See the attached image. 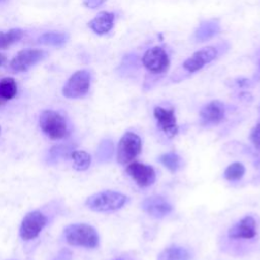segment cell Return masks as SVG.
Instances as JSON below:
<instances>
[{
	"label": "cell",
	"instance_id": "6da1fadb",
	"mask_svg": "<svg viewBox=\"0 0 260 260\" xmlns=\"http://www.w3.org/2000/svg\"><path fill=\"white\" fill-rule=\"evenodd\" d=\"M64 238L67 244L74 247L94 249L100 245V237L96 230L87 223H70L64 229Z\"/></svg>",
	"mask_w": 260,
	"mask_h": 260
},
{
	"label": "cell",
	"instance_id": "7a4b0ae2",
	"mask_svg": "<svg viewBox=\"0 0 260 260\" xmlns=\"http://www.w3.org/2000/svg\"><path fill=\"white\" fill-rule=\"evenodd\" d=\"M127 201L128 197L126 195L113 190H105L87 197L85 206L92 211L108 212L122 208Z\"/></svg>",
	"mask_w": 260,
	"mask_h": 260
},
{
	"label": "cell",
	"instance_id": "3957f363",
	"mask_svg": "<svg viewBox=\"0 0 260 260\" xmlns=\"http://www.w3.org/2000/svg\"><path fill=\"white\" fill-rule=\"evenodd\" d=\"M42 132L53 140H58L68 135V126L64 117L56 111L45 110L39 118Z\"/></svg>",
	"mask_w": 260,
	"mask_h": 260
},
{
	"label": "cell",
	"instance_id": "277c9868",
	"mask_svg": "<svg viewBox=\"0 0 260 260\" xmlns=\"http://www.w3.org/2000/svg\"><path fill=\"white\" fill-rule=\"evenodd\" d=\"M48 223L47 216L40 210L27 212L20 223L19 236L24 241H30L39 237Z\"/></svg>",
	"mask_w": 260,
	"mask_h": 260
},
{
	"label": "cell",
	"instance_id": "5b68a950",
	"mask_svg": "<svg viewBox=\"0 0 260 260\" xmlns=\"http://www.w3.org/2000/svg\"><path fill=\"white\" fill-rule=\"evenodd\" d=\"M141 147L140 137L133 132H126L118 142L117 161L120 165L129 164L140 153Z\"/></svg>",
	"mask_w": 260,
	"mask_h": 260
},
{
	"label": "cell",
	"instance_id": "8992f818",
	"mask_svg": "<svg viewBox=\"0 0 260 260\" xmlns=\"http://www.w3.org/2000/svg\"><path fill=\"white\" fill-rule=\"evenodd\" d=\"M90 87V73L87 70L74 72L62 88V93L67 99H79L84 96Z\"/></svg>",
	"mask_w": 260,
	"mask_h": 260
},
{
	"label": "cell",
	"instance_id": "52a82bcc",
	"mask_svg": "<svg viewBox=\"0 0 260 260\" xmlns=\"http://www.w3.org/2000/svg\"><path fill=\"white\" fill-rule=\"evenodd\" d=\"M143 66L151 73H164L170 66V59L161 47H152L144 53L142 57Z\"/></svg>",
	"mask_w": 260,
	"mask_h": 260
},
{
	"label": "cell",
	"instance_id": "ba28073f",
	"mask_svg": "<svg viewBox=\"0 0 260 260\" xmlns=\"http://www.w3.org/2000/svg\"><path fill=\"white\" fill-rule=\"evenodd\" d=\"M46 53L40 49H24L19 51L10 61V68L15 72L27 71L35 64L42 61Z\"/></svg>",
	"mask_w": 260,
	"mask_h": 260
},
{
	"label": "cell",
	"instance_id": "9c48e42d",
	"mask_svg": "<svg viewBox=\"0 0 260 260\" xmlns=\"http://www.w3.org/2000/svg\"><path fill=\"white\" fill-rule=\"evenodd\" d=\"M217 56V50L214 47H204L196 52H194L188 59L183 63V68L190 72L194 73L202 69L205 64L213 61Z\"/></svg>",
	"mask_w": 260,
	"mask_h": 260
},
{
	"label": "cell",
	"instance_id": "30bf717a",
	"mask_svg": "<svg viewBox=\"0 0 260 260\" xmlns=\"http://www.w3.org/2000/svg\"><path fill=\"white\" fill-rule=\"evenodd\" d=\"M142 209L151 217L162 218L172 212V204L160 195H152L145 198L141 203Z\"/></svg>",
	"mask_w": 260,
	"mask_h": 260
},
{
	"label": "cell",
	"instance_id": "8fae6325",
	"mask_svg": "<svg viewBox=\"0 0 260 260\" xmlns=\"http://www.w3.org/2000/svg\"><path fill=\"white\" fill-rule=\"evenodd\" d=\"M126 172L140 187H148L155 182V171L151 166L131 162L126 168Z\"/></svg>",
	"mask_w": 260,
	"mask_h": 260
},
{
	"label": "cell",
	"instance_id": "7c38bea8",
	"mask_svg": "<svg viewBox=\"0 0 260 260\" xmlns=\"http://www.w3.org/2000/svg\"><path fill=\"white\" fill-rule=\"evenodd\" d=\"M153 116L157 121L158 127L169 137H174L178 133V125L174 111L171 109H165L161 107H155L153 110Z\"/></svg>",
	"mask_w": 260,
	"mask_h": 260
},
{
	"label": "cell",
	"instance_id": "4fadbf2b",
	"mask_svg": "<svg viewBox=\"0 0 260 260\" xmlns=\"http://www.w3.org/2000/svg\"><path fill=\"white\" fill-rule=\"evenodd\" d=\"M256 236V221L253 216L247 215L229 230L231 239H252Z\"/></svg>",
	"mask_w": 260,
	"mask_h": 260
},
{
	"label": "cell",
	"instance_id": "5bb4252c",
	"mask_svg": "<svg viewBox=\"0 0 260 260\" xmlns=\"http://www.w3.org/2000/svg\"><path fill=\"white\" fill-rule=\"evenodd\" d=\"M224 106L219 101H211L200 110V118L203 124H217L224 118Z\"/></svg>",
	"mask_w": 260,
	"mask_h": 260
},
{
	"label": "cell",
	"instance_id": "9a60e30c",
	"mask_svg": "<svg viewBox=\"0 0 260 260\" xmlns=\"http://www.w3.org/2000/svg\"><path fill=\"white\" fill-rule=\"evenodd\" d=\"M115 20V14L109 11H101L99 12L95 17H93L89 22L88 26L98 35H105L109 32Z\"/></svg>",
	"mask_w": 260,
	"mask_h": 260
},
{
	"label": "cell",
	"instance_id": "2e32d148",
	"mask_svg": "<svg viewBox=\"0 0 260 260\" xmlns=\"http://www.w3.org/2000/svg\"><path fill=\"white\" fill-rule=\"evenodd\" d=\"M191 253L184 247L172 246L158 254L157 260H190Z\"/></svg>",
	"mask_w": 260,
	"mask_h": 260
},
{
	"label": "cell",
	"instance_id": "e0dca14e",
	"mask_svg": "<svg viewBox=\"0 0 260 260\" xmlns=\"http://www.w3.org/2000/svg\"><path fill=\"white\" fill-rule=\"evenodd\" d=\"M17 94V83L12 77L0 79V102L12 100Z\"/></svg>",
	"mask_w": 260,
	"mask_h": 260
},
{
	"label": "cell",
	"instance_id": "ac0fdd59",
	"mask_svg": "<svg viewBox=\"0 0 260 260\" xmlns=\"http://www.w3.org/2000/svg\"><path fill=\"white\" fill-rule=\"evenodd\" d=\"M38 41L43 45L61 47L68 41V35L61 31H48L43 34Z\"/></svg>",
	"mask_w": 260,
	"mask_h": 260
},
{
	"label": "cell",
	"instance_id": "d6986e66",
	"mask_svg": "<svg viewBox=\"0 0 260 260\" xmlns=\"http://www.w3.org/2000/svg\"><path fill=\"white\" fill-rule=\"evenodd\" d=\"M23 36L24 31L20 28H11L7 31H0V49H7L12 44L21 40Z\"/></svg>",
	"mask_w": 260,
	"mask_h": 260
},
{
	"label": "cell",
	"instance_id": "ffe728a7",
	"mask_svg": "<svg viewBox=\"0 0 260 260\" xmlns=\"http://www.w3.org/2000/svg\"><path fill=\"white\" fill-rule=\"evenodd\" d=\"M73 160V168L77 171H86L91 164V156L84 150H74L70 154Z\"/></svg>",
	"mask_w": 260,
	"mask_h": 260
},
{
	"label": "cell",
	"instance_id": "44dd1931",
	"mask_svg": "<svg viewBox=\"0 0 260 260\" xmlns=\"http://www.w3.org/2000/svg\"><path fill=\"white\" fill-rule=\"evenodd\" d=\"M158 160L164 167H166L172 173L177 172L182 167V158L176 152L164 153L159 156Z\"/></svg>",
	"mask_w": 260,
	"mask_h": 260
},
{
	"label": "cell",
	"instance_id": "7402d4cb",
	"mask_svg": "<svg viewBox=\"0 0 260 260\" xmlns=\"http://www.w3.org/2000/svg\"><path fill=\"white\" fill-rule=\"evenodd\" d=\"M245 174V167L241 162H233L226 167L223 177L229 181H238L243 178Z\"/></svg>",
	"mask_w": 260,
	"mask_h": 260
},
{
	"label": "cell",
	"instance_id": "603a6c76",
	"mask_svg": "<svg viewBox=\"0 0 260 260\" xmlns=\"http://www.w3.org/2000/svg\"><path fill=\"white\" fill-rule=\"evenodd\" d=\"M250 138L253 145L260 151V123L253 128V130L251 131Z\"/></svg>",
	"mask_w": 260,
	"mask_h": 260
},
{
	"label": "cell",
	"instance_id": "cb8c5ba5",
	"mask_svg": "<svg viewBox=\"0 0 260 260\" xmlns=\"http://www.w3.org/2000/svg\"><path fill=\"white\" fill-rule=\"evenodd\" d=\"M106 1L107 0H84L83 5L86 6L87 8H96Z\"/></svg>",
	"mask_w": 260,
	"mask_h": 260
},
{
	"label": "cell",
	"instance_id": "d4e9b609",
	"mask_svg": "<svg viewBox=\"0 0 260 260\" xmlns=\"http://www.w3.org/2000/svg\"><path fill=\"white\" fill-rule=\"evenodd\" d=\"M5 62H6V57H5V55H3V54L0 53V66H2Z\"/></svg>",
	"mask_w": 260,
	"mask_h": 260
},
{
	"label": "cell",
	"instance_id": "484cf974",
	"mask_svg": "<svg viewBox=\"0 0 260 260\" xmlns=\"http://www.w3.org/2000/svg\"><path fill=\"white\" fill-rule=\"evenodd\" d=\"M258 166L260 167V159H259V161H258Z\"/></svg>",
	"mask_w": 260,
	"mask_h": 260
},
{
	"label": "cell",
	"instance_id": "4316f807",
	"mask_svg": "<svg viewBox=\"0 0 260 260\" xmlns=\"http://www.w3.org/2000/svg\"><path fill=\"white\" fill-rule=\"evenodd\" d=\"M3 1H6V0H0V2H3Z\"/></svg>",
	"mask_w": 260,
	"mask_h": 260
},
{
	"label": "cell",
	"instance_id": "83f0119b",
	"mask_svg": "<svg viewBox=\"0 0 260 260\" xmlns=\"http://www.w3.org/2000/svg\"><path fill=\"white\" fill-rule=\"evenodd\" d=\"M0 132H1V127H0Z\"/></svg>",
	"mask_w": 260,
	"mask_h": 260
}]
</instances>
